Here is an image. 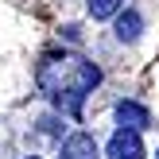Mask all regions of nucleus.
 <instances>
[{"mask_svg": "<svg viewBox=\"0 0 159 159\" xmlns=\"http://www.w3.org/2000/svg\"><path fill=\"white\" fill-rule=\"evenodd\" d=\"M35 78H39V89H43L62 113L78 116L82 105H85V93L101 82V70L93 66V62L78 58V54H47V58L39 62Z\"/></svg>", "mask_w": 159, "mask_h": 159, "instance_id": "nucleus-1", "label": "nucleus"}, {"mask_svg": "<svg viewBox=\"0 0 159 159\" xmlns=\"http://www.w3.org/2000/svg\"><path fill=\"white\" fill-rule=\"evenodd\" d=\"M109 159H144V140L136 128H116L109 140Z\"/></svg>", "mask_w": 159, "mask_h": 159, "instance_id": "nucleus-2", "label": "nucleus"}, {"mask_svg": "<svg viewBox=\"0 0 159 159\" xmlns=\"http://www.w3.org/2000/svg\"><path fill=\"white\" fill-rule=\"evenodd\" d=\"M58 159H97V144H93L89 132H74V136L62 144V155Z\"/></svg>", "mask_w": 159, "mask_h": 159, "instance_id": "nucleus-3", "label": "nucleus"}, {"mask_svg": "<svg viewBox=\"0 0 159 159\" xmlns=\"http://www.w3.org/2000/svg\"><path fill=\"white\" fill-rule=\"evenodd\" d=\"M116 120L124 124V128H148V124H152V113H148L144 105H136V101H120V105H116Z\"/></svg>", "mask_w": 159, "mask_h": 159, "instance_id": "nucleus-4", "label": "nucleus"}, {"mask_svg": "<svg viewBox=\"0 0 159 159\" xmlns=\"http://www.w3.org/2000/svg\"><path fill=\"white\" fill-rule=\"evenodd\" d=\"M140 27H144V23H140V16H136V12H124L120 20H116V35H120V39H128V43L140 35Z\"/></svg>", "mask_w": 159, "mask_h": 159, "instance_id": "nucleus-5", "label": "nucleus"}, {"mask_svg": "<svg viewBox=\"0 0 159 159\" xmlns=\"http://www.w3.org/2000/svg\"><path fill=\"white\" fill-rule=\"evenodd\" d=\"M124 0H89V16L93 20H109L113 12H120Z\"/></svg>", "mask_w": 159, "mask_h": 159, "instance_id": "nucleus-6", "label": "nucleus"}, {"mask_svg": "<svg viewBox=\"0 0 159 159\" xmlns=\"http://www.w3.org/2000/svg\"><path fill=\"white\" fill-rule=\"evenodd\" d=\"M31 159H35V155H31Z\"/></svg>", "mask_w": 159, "mask_h": 159, "instance_id": "nucleus-7", "label": "nucleus"}, {"mask_svg": "<svg viewBox=\"0 0 159 159\" xmlns=\"http://www.w3.org/2000/svg\"><path fill=\"white\" fill-rule=\"evenodd\" d=\"M155 159H159V155H155Z\"/></svg>", "mask_w": 159, "mask_h": 159, "instance_id": "nucleus-8", "label": "nucleus"}]
</instances>
